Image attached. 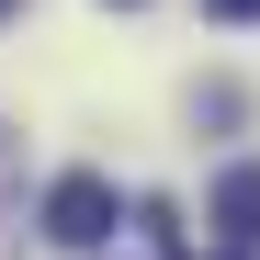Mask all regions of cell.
Returning a JSON list of instances; mask_svg holds the SVG:
<instances>
[{"label":"cell","instance_id":"1","mask_svg":"<svg viewBox=\"0 0 260 260\" xmlns=\"http://www.w3.org/2000/svg\"><path fill=\"white\" fill-rule=\"evenodd\" d=\"M113 215H124V204H113L102 170H68V181L46 192V238H57V249H102V238H113Z\"/></svg>","mask_w":260,"mask_h":260},{"label":"cell","instance_id":"2","mask_svg":"<svg viewBox=\"0 0 260 260\" xmlns=\"http://www.w3.org/2000/svg\"><path fill=\"white\" fill-rule=\"evenodd\" d=\"M215 238H238V249H260V158L215 181Z\"/></svg>","mask_w":260,"mask_h":260},{"label":"cell","instance_id":"3","mask_svg":"<svg viewBox=\"0 0 260 260\" xmlns=\"http://www.w3.org/2000/svg\"><path fill=\"white\" fill-rule=\"evenodd\" d=\"M204 12H215V23H260V0H204Z\"/></svg>","mask_w":260,"mask_h":260},{"label":"cell","instance_id":"4","mask_svg":"<svg viewBox=\"0 0 260 260\" xmlns=\"http://www.w3.org/2000/svg\"><path fill=\"white\" fill-rule=\"evenodd\" d=\"M204 260H238V238H226V249H204Z\"/></svg>","mask_w":260,"mask_h":260},{"label":"cell","instance_id":"5","mask_svg":"<svg viewBox=\"0 0 260 260\" xmlns=\"http://www.w3.org/2000/svg\"><path fill=\"white\" fill-rule=\"evenodd\" d=\"M0 12H23V0H0Z\"/></svg>","mask_w":260,"mask_h":260}]
</instances>
